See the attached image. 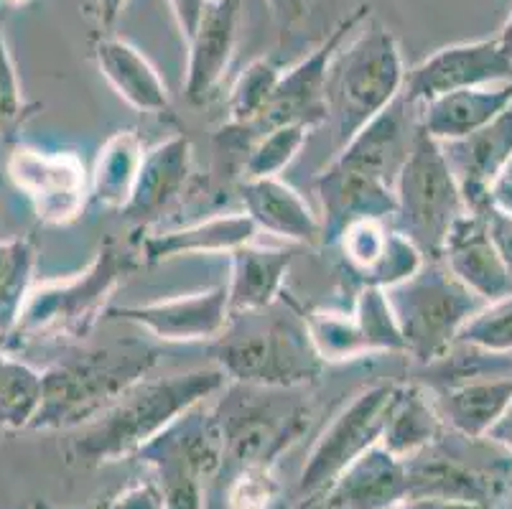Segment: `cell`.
I'll return each mask as SVG.
<instances>
[{"instance_id":"f35d334b","label":"cell","mask_w":512,"mask_h":509,"mask_svg":"<svg viewBox=\"0 0 512 509\" xmlns=\"http://www.w3.org/2000/svg\"><path fill=\"white\" fill-rule=\"evenodd\" d=\"M469 212L482 214L484 224H487V232H490V240L495 242L497 252H500L502 260H505V265L512 273V214L500 212L497 207H492L490 194H487V199H482V202H477L474 207H469Z\"/></svg>"},{"instance_id":"ffe728a7","label":"cell","mask_w":512,"mask_h":509,"mask_svg":"<svg viewBox=\"0 0 512 509\" xmlns=\"http://www.w3.org/2000/svg\"><path fill=\"white\" fill-rule=\"evenodd\" d=\"M441 263L484 303L512 293V273L490 240L482 214L467 209L456 219L441 250Z\"/></svg>"},{"instance_id":"e0dca14e","label":"cell","mask_w":512,"mask_h":509,"mask_svg":"<svg viewBox=\"0 0 512 509\" xmlns=\"http://www.w3.org/2000/svg\"><path fill=\"white\" fill-rule=\"evenodd\" d=\"M107 316L141 326L161 342H209L230 324L225 283L186 296L158 298L136 306H110Z\"/></svg>"},{"instance_id":"44dd1931","label":"cell","mask_w":512,"mask_h":509,"mask_svg":"<svg viewBox=\"0 0 512 509\" xmlns=\"http://www.w3.org/2000/svg\"><path fill=\"white\" fill-rule=\"evenodd\" d=\"M441 151L459 181L467 209L487 199L490 184L512 158V105L467 138L441 143Z\"/></svg>"},{"instance_id":"9a60e30c","label":"cell","mask_w":512,"mask_h":509,"mask_svg":"<svg viewBox=\"0 0 512 509\" xmlns=\"http://www.w3.org/2000/svg\"><path fill=\"white\" fill-rule=\"evenodd\" d=\"M502 82H512V62L502 54L497 39L462 41L434 51L408 69L403 97L418 107L449 92Z\"/></svg>"},{"instance_id":"ba28073f","label":"cell","mask_w":512,"mask_h":509,"mask_svg":"<svg viewBox=\"0 0 512 509\" xmlns=\"http://www.w3.org/2000/svg\"><path fill=\"white\" fill-rule=\"evenodd\" d=\"M464 212L467 204L441 143L418 123L411 153L395 179L393 227L421 250L423 258L441 260L449 230Z\"/></svg>"},{"instance_id":"d6986e66","label":"cell","mask_w":512,"mask_h":509,"mask_svg":"<svg viewBox=\"0 0 512 509\" xmlns=\"http://www.w3.org/2000/svg\"><path fill=\"white\" fill-rule=\"evenodd\" d=\"M240 0H209L197 28L186 39L184 92L192 105H204L225 79L237 46Z\"/></svg>"},{"instance_id":"6da1fadb","label":"cell","mask_w":512,"mask_h":509,"mask_svg":"<svg viewBox=\"0 0 512 509\" xmlns=\"http://www.w3.org/2000/svg\"><path fill=\"white\" fill-rule=\"evenodd\" d=\"M225 385L227 377L217 364L164 377H143L95 420L74 431L69 461L82 469H95L138 456L176 418L220 395Z\"/></svg>"},{"instance_id":"7bdbcfd3","label":"cell","mask_w":512,"mask_h":509,"mask_svg":"<svg viewBox=\"0 0 512 509\" xmlns=\"http://www.w3.org/2000/svg\"><path fill=\"white\" fill-rule=\"evenodd\" d=\"M484 438H490V441H495L497 446H502L505 451H510L512 454V398L510 403H507L505 413L500 415V420H497L495 426L490 428V433Z\"/></svg>"},{"instance_id":"603a6c76","label":"cell","mask_w":512,"mask_h":509,"mask_svg":"<svg viewBox=\"0 0 512 509\" xmlns=\"http://www.w3.org/2000/svg\"><path fill=\"white\" fill-rule=\"evenodd\" d=\"M428 390L449 431L484 438L510 403L512 372H484Z\"/></svg>"},{"instance_id":"d6a6232c","label":"cell","mask_w":512,"mask_h":509,"mask_svg":"<svg viewBox=\"0 0 512 509\" xmlns=\"http://www.w3.org/2000/svg\"><path fill=\"white\" fill-rule=\"evenodd\" d=\"M36 247L26 237L0 242V334L16 331L23 303L31 293Z\"/></svg>"},{"instance_id":"8992f818","label":"cell","mask_w":512,"mask_h":509,"mask_svg":"<svg viewBox=\"0 0 512 509\" xmlns=\"http://www.w3.org/2000/svg\"><path fill=\"white\" fill-rule=\"evenodd\" d=\"M408 499L497 507L512 497V454L490 438H469L444 428L434 443L406 459Z\"/></svg>"},{"instance_id":"8d00e7d4","label":"cell","mask_w":512,"mask_h":509,"mask_svg":"<svg viewBox=\"0 0 512 509\" xmlns=\"http://www.w3.org/2000/svg\"><path fill=\"white\" fill-rule=\"evenodd\" d=\"M278 497L273 466H240L232 469L225 487L227 509H271Z\"/></svg>"},{"instance_id":"277c9868","label":"cell","mask_w":512,"mask_h":509,"mask_svg":"<svg viewBox=\"0 0 512 509\" xmlns=\"http://www.w3.org/2000/svg\"><path fill=\"white\" fill-rule=\"evenodd\" d=\"M406 74L398 36L367 18L339 49L327 74V123L339 148L403 95Z\"/></svg>"},{"instance_id":"9c48e42d","label":"cell","mask_w":512,"mask_h":509,"mask_svg":"<svg viewBox=\"0 0 512 509\" xmlns=\"http://www.w3.org/2000/svg\"><path fill=\"white\" fill-rule=\"evenodd\" d=\"M400 326L406 354L428 367L456 344L462 326L484 306L482 298L464 288L441 260H426L408 280L385 291Z\"/></svg>"},{"instance_id":"484cf974","label":"cell","mask_w":512,"mask_h":509,"mask_svg":"<svg viewBox=\"0 0 512 509\" xmlns=\"http://www.w3.org/2000/svg\"><path fill=\"white\" fill-rule=\"evenodd\" d=\"M255 237H258V227L245 212L217 214L181 230L143 237L136 250L143 265H156L171 258H184V255H220V252L230 255L237 247L255 242Z\"/></svg>"},{"instance_id":"2e32d148","label":"cell","mask_w":512,"mask_h":509,"mask_svg":"<svg viewBox=\"0 0 512 509\" xmlns=\"http://www.w3.org/2000/svg\"><path fill=\"white\" fill-rule=\"evenodd\" d=\"M332 247L339 250L344 273L352 275L360 288L388 291L416 275L426 263L421 250L385 219H362L349 224Z\"/></svg>"},{"instance_id":"b9f144b4","label":"cell","mask_w":512,"mask_h":509,"mask_svg":"<svg viewBox=\"0 0 512 509\" xmlns=\"http://www.w3.org/2000/svg\"><path fill=\"white\" fill-rule=\"evenodd\" d=\"M207 6L209 0H169L171 16H174L176 28H179V34L184 36V41L192 36V31L197 28L199 18L207 11Z\"/></svg>"},{"instance_id":"7a4b0ae2","label":"cell","mask_w":512,"mask_h":509,"mask_svg":"<svg viewBox=\"0 0 512 509\" xmlns=\"http://www.w3.org/2000/svg\"><path fill=\"white\" fill-rule=\"evenodd\" d=\"M214 364L237 385L304 390L324 362L309 336L306 314L286 296L255 314L235 316L214 339Z\"/></svg>"},{"instance_id":"ee69618b","label":"cell","mask_w":512,"mask_h":509,"mask_svg":"<svg viewBox=\"0 0 512 509\" xmlns=\"http://www.w3.org/2000/svg\"><path fill=\"white\" fill-rule=\"evenodd\" d=\"M395 509H487L479 504H464V502H449V499H426V497H411L406 502H400Z\"/></svg>"},{"instance_id":"f1b7e54d","label":"cell","mask_w":512,"mask_h":509,"mask_svg":"<svg viewBox=\"0 0 512 509\" xmlns=\"http://www.w3.org/2000/svg\"><path fill=\"white\" fill-rule=\"evenodd\" d=\"M512 105V82L449 92L418 105V123L439 143L467 138Z\"/></svg>"},{"instance_id":"cb8c5ba5","label":"cell","mask_w":512,"mask_h":509,"mask_svg":"<svg viewBox=\"0 0 512 509\" xmlns=\"http://www.w3.org/2000/svg\"><path fill=\"white\" fill-rule=\"evenodd\" d=\"M92 56L102 77L133 110L148 115H164L171 110L169 87L148 56L130 41L102 31L92 44Z\"/></svg>"},{"instance_id":"c3c4849f","label":"cell","mask_w":512,"mask_h":509,"mask_svg":"<svg viewBox=\"0 0 512 509\" xmlns=\"http://www.w3.org/2000/svg\"><path fill=\"white\" fill-rule=\"evenodd\" d=\"M492 509H512V497H510V499H505V502L497 504V507H492Z\"/></svg>"},{"instance_id":"1f68e13d","label":"cell","mask_w":512,"mask_h":509,"mask_svg":"<svg viewBox=\"0 0 512 509\" xmlns=\"http://www.w3.org/2000/svg\"><path fill=\"white\" fill-rule=\"evenodd\" d=\"M281 74L283 69L268 56L255 59L242 69L240 77L232 84L230 97H227V130L230 133H248V138L253 135V130L258 128V123L271 107Z\"/></svg>"},{"instance_id":"8fae6325","label":"cell","mask_w":512,"mask_h":509,"mask_svg":"<svg viewBox=\"0 0 512 509\" xmlns=\"http://www.w3.org/2000/svg\"><path fill=\"white\" fill-rule=\"evenodd\" d=\"M398 382L365 387L332 418L306 456L299 479V497L324 492L367 448L380 443Z\"/></svg>"},{"instance_id":"74e56055","label":"cell","mask_w":512,"mask_h":509,"mask_svg":"<svg viewBox=\"0 0 512 509\" xmlns=\"http://www.w3.org/2000/svg\"><path fill=\"white\" fill-rule=\"evenodd\" d=\"M26 112H29V107L23 102L16 64L11 59V51H8L3 21H0V133H16V128L26 118Z\"/></svg>"},{"instance_id":"e575fe53","label":"cell","mask_w":512,"mask_h":509,"mask_svg":"<svg viewBox=\"0 0 512 509\" xmlns=\"http://www.w3.org/2000/svg\"><path fill=\"white\" fill-rule=\"evenodd\" d=\"M309 133L311 130L306 125H278V128L258 135L245 148L248 156L242 161V176L245 179H271V176H281L283 168L304 148Z\"/></svg>"},{"instance_id":"30bf717a","label":"cell","mask_w":512,"mask_h":509,"mask_svg":"<svg viewBox=\"0 0 512 509\" xmlns=\"http://www.w3.org/2000/svg\"><path fill=\"white\" fill-rule=\"evenodd\" d=\"M136 459L153 471L166 509H204V492L225 466V441L214 408L194 405L153 438Z\"/></svg>"},{"instance_id":"bcb514c9","label":"cell","mask_w":512,"mask_h":509,"mask_svg":"<svg viewBox=\"0 0 512 509\" xmlns=\"http://www.w3.org/2000/svg\"><path fill=\"white\" fill-rule=\"evenodd\" d=\"M296 509H344V507H339V504L332 499V494L324 489V492H314V494H306V497H299V507Z\"/></svg>"},{"instance_id":"5b68a950","label":"cell","mask_w":512,"mask_h":509,"mask_svg":"<svg viewBox=\"0 0 512 509\" xmlns=\"http://www.w3.org/2000/svg\"><path fill=\"white\" fill-rule=\"evenodd\" d=\"M141 265L136 247H123L115 237H107L85 270L31 288L16 331L39 339L54 336L82 342L95 329L102 314H107V303L113 293Z\"/></svg>"},{"instance_id":"4316f807","label":"cell","mask_w":512,"mask_h":509,"mask_svg":"<svg viewBox=\"0 0 512 509\" xmlns=\"http://www.w3.org/2000/svg\"><path fill=\"white\" fill-rule=\"evenodd\" d=\"M291 263L293 252L288 247L250 242L230 252V280L225 283L230 319L273 306L283 296Z\"/></svg>"},{"instance_id":"ab89813d","label":"cell","mask_w":512,"mask_h":509,"mask_svg":"<svg viewBox=\"0 0 512 509\" xmlns=\"http://www.w3.org/2000/svg\"><path fill=\"white\" fill-rule=\"evenodd\" d=\"M105 509H166V499L156 479H141L110 499Z\"/></svg>"},{"instance_id":"60d3db41","label":"cell","mask_w":512,"mask_h":509,"mask_svg":"<svg viewBox=\"0 0 512 509\" xmlns=\"http://www.w3.org/2000/svg\"><path fill=\"white\" fill-rule=\"evenodd\" d=\"M265 6L271 11L278 34L286 39L309 21L311 11H314V0H265Z\"/></svg>"},{"instance_id":"d4e9b609","label":"cell","mask_w":512,"mask_h":509,"mask_svg":"<svg viewBox=\"0 0 512 509\" xmlns=\"http://www.w3.org/2000/svg\"><path fill=\"white\" fill-rule=\"evenodd\" d=\"M327 492L344 509H395L408 499L406 459L375 443L334 479Z\"/></svg>"},{"instance_id":"5bb4252c","label":"cell","mask_w":512,"mask_h":509,"mask_svg":"<svg viewBox=\"0 0 512 509\" xmlns=\"http://www.w3.org/2000/svg\"><path fill=\"white\" fill-rule=\"evenodd\" d=\"M8 176L46 224L74 222L90 202V174L74 153L16 146L8 156Z\"/></svg>"},{"instance_id":"836d02e7","label":"cell","mask_w":512,"mask_h":509,"mask_svg":"<svg viewBox=\"0 0 512 509\" xmlns=\"http://www.w3.org/2000/svg\"><path fill=\"white\" fill-rule=\"evenodd\" d=\"M41 400V372L0 349V428L29 431Z\"/></svg>"},{"instance_id":"52a82bcc","label":"cell","mask_w":512,"mask_h":509,"mask_svg":"<svg viewBox=\"0 0 512 509\" xmlns=\"http://www.w3.org/2000/svg\"><path fill=\"white\" fill-rule=\"evenodd\" d=\"M225 441V466H276L311 423L301 390H273L232 382L212 405ZM222 466V469H225Z\"/></svg>"},{"instance_id":"ac0fdd59","label":"cell","mask_w":512,"mask_h":509,"mask_svg":"<svg viewBox=\"0 0 512 509\" xmlns=\"http://www.w3.org/2000/svg\"><path fill=\"white\" fill-rule=\"evenodd\" d=\"M314 191L321 204V245L332 247L337 237L349 224L362 219H393L395 217V189L385 181L355 168L342 166L339 161L329 163L314 179Z\"/></svg>"},{"instance_id":"3957f363","label":"cell","mask_w":512,"mask_h":509,"mask_svg":"<svg viewBox=\"0 0 512 509\" xmlns=\"http://www.w3.org/2000/svg\"><path fill=\"white\" fill-rule=\"evenodd\" d=\"M158 349L138 339L87 347L41 372V400L29 431H77L151 375Z\"/></svg>"},{"instance_id":"4dcf8cb0","label":"cell","mask_w":512,"mask_h":509,"mask_svg":"<svg viewBox=\"0 0 512 509\" xmlns=\"http://www.w3.org/2000/svg\"><path fill=\"white\" fill-rule=\"evenodd\" d=\"M146 143L136 128H123L102 143L90 174V202L105 209H125L130 202Z\"/></svg>"},{"instance_id":"83f0119b","label":"cell","mask_w":512,"mask_h":509,"mask_svg":"<svg viewBox=\"0 0 512 509\" xmlns=\"http://www.w3.org/2000/svg\"><path fill=\"white\" fill-rule=\"evenodd\" d=\"M192 176V140L171 135L169 140L146 151L136 186L123 212L133 219L156 217L181 196Z\"/></svg>"},{"instance_id":"7dc6e473","label":"cell","mask_w":512,"mask_h":509,"mask_svg":"<svg viewBox=\"0 0 512 509\" xmlns=\"http://www.w3.org/2000/svg\"><path fill=\"white\" fill-rule=\"evenodd\" d=\"M495 39H497V44H500L502 54H505L507 59H510V62H512V13H510V16H507V21L502 23L500 34H497Z\"/></svg>"},{"instance_id":"d590c367","label":"cell","mask_w":512,"mask_h":509,"mask_svg":"<svg viewBox=\"0 0 512 509\" xmlns=\"http://www.w3.org/2000/svg\"><path fill=\"white\" fill-rule=\"evenodd\" d=\"M456 342L472 344L484 352L512 354V293L484 303L477 314L462 326Z\"/></svg>"},{"instance_id":"f6af8a7d","label":"cell","mask_w":512,"mask_h":509,"mask_svg":"<svg viewBox=\"0 0 512 509\" xmlns=\"http://www.w3.org/2000/svg\"><path fill=\"white\" fill-rule=\"evenodd\" d=\"M128 6V0H95V13H97V23L102 28H113L115 21L120 18V13L125 11Z\"/></svg>"},{"instance_id":"681fc988","label":"cell","mask_w":512,"mask_h":509,"mask_svg":"<svg viewBox=\"0 0 512 509\" xmlns=\"http://www.w3.org/2000/svg\"><path fill=\"white\" fill-rule=\"evenodd\" d=\"M8 3H26V0H8Z\"/></svg>"},{"instance_id":"7c38bea8","label":"cell","mask_w":512,"mask_h":509,"mask_svg":"<svg viewBox=\"0 0 512 509\" xmlns=\"http://www.w3.org/2000/svg\"><path fill=\"white\" fill-rule=\"evenodd\" d=\"M311 344L324 364L372 354H406V342L383 288H360L352 311L316 308L306 316Z\"/></svg>"},{"instance_id":"4fadbf2b","label":"cell","mask_w":512,"mask_h":509,"mask_svg":"<svg viewBox=\"0 0 512 509\" xmlns=\"http://www.w3.org/2000/svg\"><path fill=\"white\" fill-rule=\"evenodd\" d=\"M370 11L372 8L365 3L357 6L332 28V34L321 41L311 54H306L301 62H296L281 74L271 107L250 135V143L258 135L278 128V125H306L309 130H316L319 125L327 123V97H324V92H327L329 67H332L339 49L370 18Z\"/></svg>"},{"instance_id":"7402d4cb","label":"cell","mask_w":512,"mask_h":509,"mask_svg":"<svg viewBox=\"0 0 512 509\" xmlns=\"http://www.w3.org/2000/svg\"><path fill=\"white\" fill-rule=\"evenodd\" d=\"M240 199L255 227L268 235L309 247L321 245L324 240L319 214L306 204L299 191L281 181V176L245 179L240 186Z\"/></svg>"},{"instance_id":"f546056e","label":"cell","mask_w":512,"mask_h":509,"mask_svg":"<svg viewBox=\"0 0 512 509\" xmlns=\"http://www.w3.org/2000/svg\"><path fill=\"white\" fill-rule=\"evenodd\" d=\"M444 428L431 390L418 380L398 382L380 443L398 459H411L434 443Z\"/></svg>"}]
</instances>
